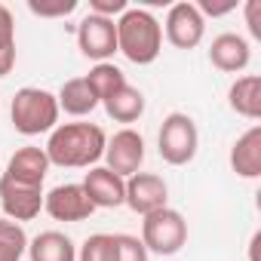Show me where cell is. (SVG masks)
Returning <instances> with one entry per match:
<instances>
[{"label": "cell", "mask_w": 261, "mask_h": 261, "mask_svg": "<svg viewBox=\"0 0 261 261\" xmlns=\"http://www.w3.org/2000/svg\"><path fill=\"white\" fill-rule=\"evenodd\" d=\"M28 10L40 19H65L77 10V0H53V4H46V0H28Z\"/></svg>", "instance_id": "cell-23"}, {"label": "cell", "mask_w": 261, "mask_h": 261, "mask_svg": "<svg viewBox=\"0 0 261 261\" xmlns=\"http://www.w3.org/2000/svg\"><path fill=\"white\" fill-rule=\"evenodd\" d=\"M83 80H86V83H89V89L95 92L98 105H101L108 95H114L120 86H126V74H123L114 62H98V65H92V68H89V74H86Z\"/></svg>", "instance_id": "cell-20"}, {"label": "cell", "mask_w": 261, "mask_h": 261, "mask_svg": "<svg viewBox=\"0 0 261 261\" xmlns=\"http://www.w3.org/2000/svg\"><path fill=\"white\" fill-rule=\"evenodd\" d=\"M10 120L16 126V133L22 136H40V133H53L59 126V101L53 92L37 89V86H25L13 95L10 105Z\"/></svg>", "instance_id": "cell-3"}, {"label": "cell", "mask_w": 261, "mask_h": 261, "mask_svg": "<svg viewBox=\"0 0 261 261\" xmlns=\"http://www.w3.org/2000/svg\"><path fill=\"white\" fill-rule=\"evenodd\" d=\"M0 209L16 224L31 221L43 209V188H28V185H19V181H10L7 175H0Z\"/></svg>", "instance_id": "cell-10"}, {"label": "cell", "mask_w": 261, "mask_h": 261, "mask_svg": "<svg viewBox=\"0 0 261 261\" xmlns=\"http://www.w3.org/2000/svg\"><path fill=\"white\" fill-rule=\"evenodd\" d=\"M200 148V133H197V123L194 117L172 111L163 126H160V136H157V151L169 166H188L197 157Z\"/></svg>", "instance_id": "cell-5"}, {"label": "cell", "mask_w": 261, "mask_h": 261, "mask_svg": "<svg viewBox=\"0 0 261 261\" xmlns=\"http://www.w3.org/2000/svg\"><path fill=\"white\" fill-rule=\"evenodd\" d=\"M145 163V139L136 133V129H120L114 133V139H108L105 145V166L120 175V178H129L136 175Z\"/></svg>", "instance_id": "cell-7"}, {"label": "cell", "mask_w": 261, "mask_h": 261, "mask_svg": "<svg viewBox=\"0 0 261 261\" xmlns=\"http://www.w3.org/2000/svg\"><path fill=\"white\" fill-rule=\"evenodd\" d=\"M123 203L133 209L136 215H151L157 209L169 206V185L157 172H136L126 178V197Z\"/></svg>", "instance_id": "cell-6"}, {"label": "cell", "mask_w": 261, "mask_h": 261, "mask_svg": "<svg viewBox=\"0 0 261 261\" xmlns=\"http://www.w3.org/2000/svg\"><path fill=\"white\" fill-rule=\"evenodd\" d=\"M28 258L31 261H77V246L62 230H43L34 240H28Z\"/></svg>", "instance_id": "cell-16"}, {"label": "cell", "mask_w": 261, "mask_h": 261, "mask_svg": "<svg viewBox=\"0 0 261 261\" xmlns=\"http://www.w3.org/2000/svg\"><path fill=\"white\" fill-rule=\"evenodd\" d=\"M28 252V233L22 224L0 218V261H22Z\"/></svg>", "instance_id": "cell-21"}, {"label": "cell", "mask_w": 261, "mask_h": 261, "mask_svg": "<svg viewBox=\"0 0 261 261\" xmlns=\"http://www.w3.org/2000/svg\"><path fill=\"white\" fill-rule=\"evenodd\" d=\"M77 46L95 65L98 62H108L117 53V25H114V19H105V16L89 13L77 25Z\"/></svg>", "instance_id": "cell-8"}, {"label": "cell", "mask_w": 261, "mask_h": 261, "mask_svg": "<svg viewBox=\"0 0 261 261\" xmlns=\"http://www.w3.org/2000/svg\"><path fill=\"white\" fill-rule=\"evenodd\" d=\"M56 101H59V111H65V114H71V117H86V114H92V111L98 108V98H95V92L89 89V83H86L83 77L68 80V83L59 89Z\"/></svg>", "instance_id": "cell-19"}, {"label": "cell", "mask_w": 261, "mask_h": 261, "mask_svg": "<svg viewBox=\"0 0 261 261\" xmlns=\"http://www.w3.org/2000/svg\"><path fill=\"white\" fill-rule=\"evenodd\" d=\"M117 240V261H148V249L133 233H114Z\"/></svg>", "instance_id": "cell-24"}, {"label": "cell", "mask_w": 261, "mask_h": 261, "mask_svg": "<svg viewBox=\"0 0 261 261\" xmlns=\"http://www.w3.org/2000/svg\"><path fill=\"white\" fill-rule=\"evenodd\" d=\"M139 240L145 243L148 255L151 252L154 255H163V258L178 255L185 249V243H188V221H185V215L178 209H169V206L166 209H157V212L145 215L142 237Z\"/></svg>", "instance_id": "cell-4"}, {"label": "cell", "mask_w": 261, "mask_h": 261, "mask_svg": "<svg viewBox=\"0 0 261 261\" xmlns=\"http://www.w3.org/2000/svg\"><path fill=\"white\" fill-rule=\"evenodd\" d=\"M166 40L178 49H194L203 43V34H206V19L200 16L197 4H172L169 13H166Z\"/></svg>", "instance_id": "cell-9"}, {"label": "cell", "mask_w": 261, "mask_h": 261, "mask_svg": "<svg viewBox=\"0 0 261 261\" xmlns=\"http://www.w3.org/2000/svg\"><path fill=\"white\" fill-rule=\"evenodd\" d=\"M77 261H117V240L111 233H92L83 240Z\"/></svg>", "instance_id": "cell-22"}, {"label": "cell", "mask_w": 261, "mask_h": 261, "mask_svg": "<svg viewBox=\"0 0 261 261\" xmlns=\"http://www.w3.org/2000/svg\"><path fill=\"white\" fill-rule=\"evenodd\" d=\"M80 188L86 191L95 209H117L123 206V197H126V178L114 175L108 166H92L86 178L80 181Z\"/></svg>", "instance_id": "cell-12"}, {"label": "cell", "mask_w": 261, "mask_h": 261, "mask_svg": "<svg viewBox=\"0 0 261 261\" xmlns=\"http://www.w3.org/2000/svg\"><path fill=\"white\" fill-rule=\"evenodd\" d=\"M246 25L255 40H261V0H246Z\"/></svg>", "instance_id": "cell-26"}, {"label": "cell", "mask_w": 261, "mask_h": 261, "mask_svg": "<svg viewBox=\"0 0 261 261\" xmlns=\"http://www.w3.org/2000/svg\"><path fill=\"white\" fill-rule=\"evenodd\" d=\"M117 53H123L133 65L157 62L163 49V25L142 7H129L117 22Z\"/></svg>", "instance_id": "cell-2"}, {"label": "cell", "mask_w": 261, "mask_h": 261, "mask_svg": "<svg viewBox=\"0 0 261 261\" xmlns=\"http://www.w3.org/2000/svg\"><path fill=\"white\" fill-rule=\"evenodd\" d=\"M43 209L56 218V221H86L95 206L89 203L86 191L80 185H59L49 194H43Z\"/></svg>", "instance_id": "cell-11"}, {"label": "cell", "mask_w": 261, "mask_h": 261, "mask_svg": "<svg viewBox=\"0 0 261 261\" xmlns=\"http://www.w3.org/2000/svg\"><path fill=\"white\" fill-rule=\"evenodd\" d=\"M230 169L240 178L261 175V126H252L230 145Z\"/></svg>", "instance_id": "cell-15"}, {"label": "cell", "mask_w": 261, "mask_h": 261, "mask_svg": "<svg viewBox=\"0 0 261 261\" xmlns=\"http://www.w3.org/2000/svg\"><path fill=\"white\" fill-rule=\"evenodd\" d=\"M209 62L224 74H240L252 62V46L243 34H218L209 46Z\"/></svg>", "instance_id": "cell-14"}, {"label": "cell", "mask_w": 261, "mask_h": 261, "mask_svg": "<svg viewBox=\"0 0 261 261\" xmlns=\"http://www.w3.org/2000/svg\"><path fill=\"white\" fill-rule=\"evenodd\" d=\"M16 68V46H0V77H7Z\"/></svg>", "instance_id": "cell-27"}, {"label": "cell", "mask_w": 261, "mask_h": 261, "mask_svg": "<svg viewBox=\"0 0 261 261\" xmlns=\"http://www.w3.org/2000/svg\"><path fill=\"white\" fill-rule=\"evenodd\" d=\"M89 10L95 16H105V19H114V16H123L129 10L126 0H89Z\"/></svg>", "instance_id": "cell-25"}, {"label": "cell", "mask_w": 261, "mask_h": 261, "mask_svg": "<svg viewBox=\"0 0 261 261\" xmlns=\"http://www.w3.org/2000/svg\"><path fill=\"white\" fill-rule=\"evenodd\" d=\"M108 136L95 123H62L49 133L46 142V157L49 166L62 169H92L105 157Z\"/></svg>", "instance_id": "cell-1"}, {"label": "cell", "mask_w": 261, "mask_h": 261, "mask_svg": "<svg viewBox=\"0 0 261 261\" xmlns=\"http://www.w3.org/2000/svg\"><path fill=\"white\" fill-rule=\"evenodd\" d=\"M227 105L233 114H240L246 120H258L261 117V77L258 74L237 77L227 89Z\"/></svg>", "instance_id": "cell-17"}, {"label": "cell", "mask_w": 261, "mask_h": 261, "mask_svg": "<svg viewBox=\"0 0 261 261\" xmlns=\"http://www.w3.org/2000/svg\"><path fill=\"white\" fill-rule=\"evenodd\" d=\"M101 105H105L108 117L117 120V123H136V120L145 114V95H142V89L129 86V83L120 86L114 95H108Z\"/></svg>", "instance_id": "cell-18"}, {"label": "cell", "mask_w": 261, "mask_h": 261, "mask_svg": "<svg viewBox=\"0 0 261 261\" xmlns=\"http://www.w3.org/2000/svg\"><path fill=\"white\" fill-rule=\"evenodd\" d=\"M46 172H49V157H46V151L28 145V148H19V151L10 157L4 175H7L10 181L28 185V188H43Z\"/></svg>", "instance_id": "cell-13"}]
</instances>
